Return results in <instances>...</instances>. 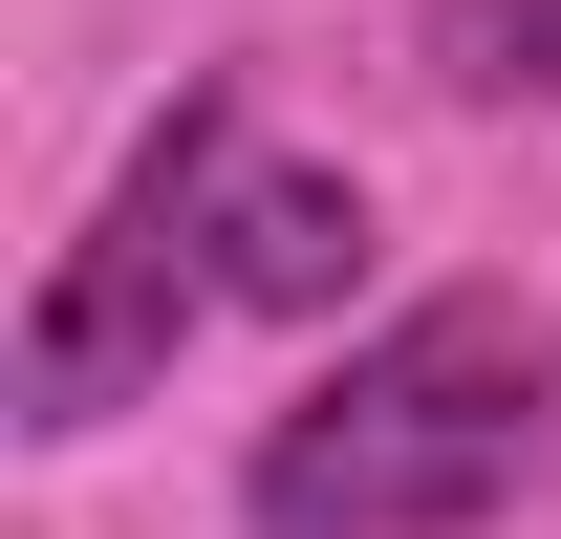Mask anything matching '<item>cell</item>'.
<instances>
[{"label":"cell","instance_id":"6da1fadb","mask_svg":"<svg viewBox=\"0 0 561 539\" xmlns=\"http://www.w3.org/2000/svg\"><path fill=\"white\" fill-rule=\"evenodd\" d=\"M518 432H540V324L496 280H454V302H411L389 345H346L260 432L238 518L260 539H454V518L518 496Z\"/></svg>","mask_w":561,"mask_h":539},{"label":"cell","instance_id":"7a4b0ae2","mask_svg":"<svg viewBox=\"0 0 561 539\" xmlns=\"http://www.w3.org/2000/svg\"><path fill=\"white\" fill-rule=\"evenodd\" d=\"M216 195H238V108H173V130L130 151V195L66 238V280L22 302V432H108L130 389H173V345H195L216 302Z\"/></svg>","mask_w":561,"mask_h":539},{"label":"cell","instance_id":"3957f363","mask_svg":"<svg viewBox=\"0 0 561 539\" xmlns=\"http://www.w3.org/2000/svg\"><path fill=\"white\" fill-rule=\"evenodd\" d=\"M216 302H260V324L367 302V195H346V173H280V151H238V195H216Z\"/></svg>","mask_w":561,"mask_h":539},{"label":"cell","instance_id":"277c9868","mask_svg":"<svg viewBox=\"0 0 561 539\" xmlns=\"http://www.w3.org/2000/svg\"><path fill=\"white\" fill-rule=\"evenodd\" d=\"M432 66L476 108H561V0H432Z\"/></svg>","mask_w":561,"mask_h":539}]
</instances>
